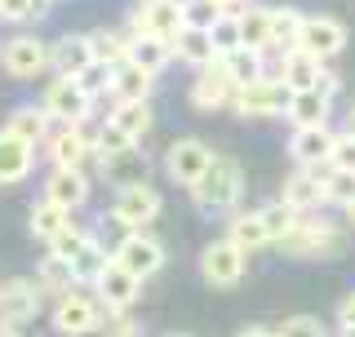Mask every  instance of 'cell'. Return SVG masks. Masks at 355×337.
<instances>
[{
    "instance_id": "2e32d148",
    "label": "cell",
    "mask_w": 355,
    "mask_h": 337,
    "mask_svg": "<svg viewBox=\"0 0 355 337\" xmlns=\"http://www.w3.org/2000/svg\"><path fill=\"white\" fill-rule=\"evenodd\" d=\"M116 262L125 266L129 275H138V279H151V275H160V271H164V249L155 244V235H147V231H133L129 240L120 244Z\"/></svg>"
},
{
    "instance_id": "f5cc1de1",
    "label": "cell",
    "mask_w": 355,
    "mask_h": 337,
    "mask_svg": "<svg viewBox=\"0 0 355 337\" xmlns=\"http://www.w3.org/2000/svg\"><path fill=\"white\" fill-rule=\"evenodd\" d=\"M244 5H249V0H222V9H227V18H236Z\"/></svg>"
},
{
    "instance_id": "e575fe53",
    "label": "cell",
    "mask_w": 355,
    "mask_h": 337,
    "mask_svg": "<svg viewBox=\"0 0 355 337\" xmlns=\"http://www.w3.org/2000/svg\"><path fill=\"white\" fill-rule=\"evenodd\" d=\"M107 262H111V253H107L98 240H89L85 249L76 253L71 262H67V271H71V279H76V284H94V279L103 275V266H107Z\"/></svg>"
},
{
    "instance_id": "ba28073f",
    "label": "cell",
    "mask_w": 355,
    "mask_h": 337,
    "mask_svg": "<svg viewBox=\"0 0 355 337\" xmlns=\"http://www.w3.org/2000/svg\"><path fill=\"white\" fill-rule=\"evenodd\" d=\"M44 116L53 120V125H89V116H94V98L80 94V85L76 80H53L44 89Z\"/></svg>"
},
{
    "instance_id": "c3c4849f",
    "label": "cell",
    "mask_w": 355,
    "mask_h": 337,
    "mask_svg": "<svg viewBox=\"0 0 355 337\" xmlns=\"http://www.w3.org/2000/svg\"><path fill=\"white\" fill-rule=\"evenodd\" d=\"M103 337H138V320L129 316V311H120V316H111L107 311V320H103V329H98Z\"/></svg>"
},
{
    "instance_id": "7a4b0ae2",
    "label": "cell",
    "mask_w": 355,
    "mask_h": 337,
    "mask_svg": "<svg viewBox=\"0 0 355 337\" xmlns=\"http://www.w3.org/2000/svg\"><path fill=\"white\" fill-rule=\"evenodd\" d=\"M275 249L288 253V257H329V253L342 249V231L333 222L315 218V213H306V218L293 222V231L284 240H275Z\"/></svg>"
},
{
    "instance_id": "3957f363",
    "label": "cell",
    "mask_w": 355,
    "mask_h": 337,
    "mask_svg": "<svg viewBox=\"0 0 355 337\" xmlns=\"http://www.w3.org/2000/svg\"><path fill=\"white\" fill-rule=\"evenodd\" d=\"M284 107H288V89L280 80H271V76L236 89V98H231V111L240 120H275V116H284Z\"/></svg>"
},
{
    "instance_id": "44dd1931",
    "label": "cell",
    "mask_w": 355,
    "mask_h": 337,
    "mask_svg": "<svg viewBox=\"0 0 355 337\" xmlns=\"http://www.w3.org/2000/svg\"><path fill=\"white\" fill-rule=\"evenodd\" d=\"M44 200L62 205L67 213L85 209V200H89V178H85V168H49V182H44Z\"/></svg>"
},
{
    "instance_id": "9c48e42d",
    "label": "cell",
    "mask_w": 355,
    "mask_h": 337,
    "mask_svg": "<svg viewBox=\"0 0 355 337\" xmlns=\"http://www.w3.org/2000/svg\"><path fill=\"white\" fill-rule=\"evenodd\" d=\"M138 293H142V279H138V275H129L125 266L116 262V257H111V262L103 266V275L94 279V297H98V306L111 311V316L129 311L133 302H138Z\"/></svg>"
},
{
    "instance_id": "83f0119b",
    "label": "cell",
    "mask_w": 355,
    "mask_h": 337,
    "mask_svg": "<svg viewBox=\"0 0 355 337\" xmlns=\"http://www.w3.org/2000/svg\"><path fill=\"white\" fill-rule=\"evenodd\" d=\"M67 227H71V213H67L62 205H53V200H44V196L27 213V231L36 235V240H44V244H49L58 231H67Z\"/></svg>"
},
{
    "instance_id": "b9f144b4",
    "label": "cell",
    "mask_w": 355,
    "mask_h": 337,
    "mask_svg": "<svg viewBox=\"0 0 355 337\" xmlns=\"http://www.w3.org/2000/svg\"><path fill=\"white\" fill-rule=\"evenodd\" d=\"M89 240H94V235H89V231H80V227H76V222H71V227H67V231H58V235H53V240H49V257H58V262H71V257L80 253Z\"/></svg>"
},
{
    "instance_id": "f907efd6",
    "label": "cell",
    "mask_w": 355,
    "mask_h": 337,
    "mask_svg": "<svg viewBox=\"0 0 355 337\" xmlns=\"http://www.w3.org/2000/svg\"><path fill=\"white\" fill-rule=\"evenodd\" d=\"M315 94H324L329 103H333V94H338V76H333V71H324V76H320V85H315Z\"/></svg>"
},
{
    "instance_id": "7dc6e473",
    "label": "cell",
    "mask_w": 355,
    "mask_h": 337,
    "mask_svg": "<svg viewBox=\"0 0 355 337\" xmlns=\"http://www.w3.org/2000/svg\"><path fill=\"white\" fill-rule=\"evenodd\" d=\"M329 164L355 173V138H351V133H333V155H329Z\"/></svg>"
},
{
    "instance_id": "11a10c76",
    "label": "cell",
    "mask_w": 355,
    "mask_h": 337,
    "mask_svg": "<svg viewBox=\"0 0 355 337\" xmlns=\"http://www.w3.org/2000/svg\"><path fill=\"white\" fill-rule=\"evenodd\" d=\"M0 337H18V329H9V324H0Z\"/></svg>"
},
{
    "instance_id": "8d00e7d4",
    "label": "cell",
    "mask_w": 355,
    "mask_h": 337,
    "mask_svg": "<svg viewBox=\"0 0 355 337\" xmlns=\"http://www.w3.org/2000/svg\"><path fill=\"white\" fill-rule=\"evenodd\" d=\"M315 178L324 182V200H329V205H342V209H347L351 200H355V173H347V168L320 164V168H315Z\"/></svg>"
},
{
    "instance_id": "db71d44e",
    "label": "cell",
    "mask_w": 355,
    "mask_h": 337,
    "mask_svg": "<svg viewBox=\"0 0 355 337\" xmlns=\"http://www.w3.org/2000/svg\"><path fill=\"white\" fill-rule=\"evenodd\" d=\"M342 213H347V222H351V227H355V200H351V205L342 209Z\"/></svg>"
},
{
    "instance_id": "30bf717a",
    "label": "cell",
    "mask_w": 355,
    "mask_h": 337,
    "mask_svg": "<svg viewBox=\"0 0 355 337\" xmlns=\"http://www.w3.org/2000/svg\"><path fill=\"white\" fill-rule=\"evenodd\" d=\"M209 164H214V151H209L200 138H178L173 147L164 151V173H169L178 187H187V191L205 178Z\"/></svg>"
},
{
    "instance_id": "7402d4cb",
    "label": "cell",
    "mask_w": 355,
    "mask_h": 337,
    "mask_svg": "<svg viewBox=\"0 0 355 337\" xmlns=\"http://www.w3.org/2000/svg\"><path fill=\"white\" fill-rule=\"evenodd\" d=\"M89 62H94V53H89V36H62V40L49 44V67L58 71V80H76Z\"/></svg>"
},
{
    "instance_id": "f1b7e54d",
    "label": "cell",
    "mask_w": 355,
    "mask_h": 337,
    "mask_svg": "<svg viewBox=\"0 0 355 337\" xmlns=\"http://www.w3.org/2000/svg\"><path fill=\"white\" fill-rule=\"evenodd\" d=\"M236 22H240V44L244 49H271V9H262V5H244L240 14H236Z\"/></svg>"
},
{
    "instance_id": "4316f807",
    "label": "cell",
    "mask_w": 355,
    "mask_h": 337,
    "mask_svg": "<svg viewBox=\"0 0 355 337\" xmlns=\"http://www.w3.org/2000/svg\"><path fill=\"white\" fill-rule=\"evenodd\" d=\"M107 125H111V129H120L125 138L138 142L142 133H151V125H155V111H151V103H111V111H107Z\"/></svg>"
},
{
    "instance_id": "484cf974",
    "label": "cell",
    "mask_w": 355,
    "mask_h": 337,
    "mask_svg": "<svg viewBox=\"0 0 355 337\" xmlns=\"http://www.w3.org/2000/svg\"><path fill=\"white\" fill-rule=\"evenodd\" d=\"M329 111H333L329 98L315 94V89H306V94H288L284 116H288L293 129H320V125H329Z\"/></svg>"
},
{
    "instance_id": "91938a15",
    "label": "cell",
    "mask_w": 355,
    "mask_h": 337,
    "mask_svg": "<svg viewBox=\"0 0 355 337\" xmlns=\"http://www.w3.org/2000/svg\"><path fill=\"white\" fill-rule=\"evenodd\" d=\"M142 5H147V0H142Z\"/></svg>"
},
{
    "instance_id": "836d02e7",
    "label": "cell",
    "mask_w": 355,
    "mask_h": 337,
    "mask_svg": "<svg viewBox=\"0 0 355 337\" xmlns=\"http://www.w3.org/2000/svg\"><path fill=\"white\" fill-rule=\"evenodd\" d=\"M297 31H302V14L297 9H271V49L266 53H288V49H297Z\"/></svg>"
},
{
    "instance_id": "ab89813d",
    "label": "cell",
    "mask_w": 355,
    "mask_h": 337,
    "mask_svg": "<svg viewBox=\"0 0 355 337\" xmlns=\"http://www.w3.org/2000/svg\"><path fill=\"white\" fill-rule=\"evenodd\" d=\"M89 133H94V160H111V155H120V151L138 147V142H133V138H125L120 129H111L107 120H103L98 129H89Z\"/></svg>"
},
{
    "instance_id": "f546056e",
    "label": "cell",
    "mask_w": 355,
    "mask_h": 337,
    "mask_svg": "<svg viewBox=\"0 0 355 337\" xmlns=\"http://www.w3.org/2000/svg\"><path fill=\"white\" fill-rule=\"evenodd\" d=\"M129 62H138L142 71H151V76H160L164 67L173 62L169 40H155V36H129Z\"/></svg>"
},
{
    "instance_id": "277c9868",
    "label": "cell",
    "mask_w": 355,
    "mask_h": 337,
    "mask_svg": "<svg viewBox=\"0 0 355 337\" xmlns=\"http://www.w3.org/2000/svg\"><path fill=\"white\" fill-rule=\"evenodd\" d=\"M107 320V311L98 306V297H85V293H62L53 302V329L62 337H89L98 333Z\"/></svg>"
},
{
    "instance_id": "6da1fadb",
    "label": "cell",
    "mask_w": 355,
    "mask_h": 337,
    "mask_svg": "<svg viewBox=\"0 0 355 337\" xmlns=\"http://www.w3.org/2000/svg\"><path fill=\"white\" fill-rule=\"evenodd\" d=\"M244 196V168L231 160V155H214V164L205 168V178L191 187V205L209 218L218 213H236Z\"/></svg>"
},
{
    "instance_id": "bcb514c9",
    "label": "cell",
    "mask_w": 355,
    "mask_h": 337,
    "mask_svg": "<svg viewBox=\"0 0 355 337\" xmlns=\"http://www.w3.org/2000/svg\"><path fill=\"white\" fill-rule=\"evenodd\" d=\"M275 337H329L324 333V324H320L315 316H288L280 329H271Z\"/></svg>"
},
{
    "instance_id": "e0dca14e",
    "label": "cell",
    "mask_w": 355,
    "mask_h": 337,
    "mask_svg": "<svg viewBox=\"0 0 355 337\" xmlns=\"http://www.w3.org/2000/svg\"><path fill=\"white\" fill-rule=\"evenodd\" d=\"M280 200L297 213V218L320 213V209L329 205V200H324V182L315 178V168H293V173L284 178V187H280Z\"/></svg>"
},
{
    "instance_id": "74e56055",
    "label": "cell",
    "mask_w": 355,
    "mask_h": 337,
    "mask_svg": "<svg viewBox=\"0 0 355 337\" xmlns=\"http://www.w3.org/2000/svg\"><path fill=\"white\" fill-rule=\"evenodd\" d=\"M258 218H262V227H266V235H271V244H275V240H284V235H288V231H293V222H297V213H293V209H288V205H284V200H280V196H275V200H271V205H262V209H258Z\"/></svg>"
},
{
    "instance_id": "5b68a950",
    "label": "cell",
    "mask_w": 355,
    "mask_h": 337,
    "mask_svg": "<svg viewBox=\"0 0 355 337\" xmlns=\"http://www.w3.org/2000/svg\"><path fill=\"white\" fill-rule=\"evenodd\" d=\"M297 49L311 53V58H320V62H329V58H338L342 49H347V27H342L338 18H329V14H302V31H297Z\"/></svg>"
},
{
    "instance_id": "4fadbf2b",
    "label": "cell",
    "mask_w": 355,
    "mask_h": 337,
    "mask_svg": "<svg viewBox=\"0 0 355 337\" xmlns=\"http://www.w3.org/2000/svg\"><path fill=\"white\" fill-rule=\"evenodd\" d=\"M187 27L182 18V0H147L133 14V31L129 36H155V40H173Z\"/></svg>"
},
{
    "instance_id": "8992f818",
    "label": "cell",
    "mask_w": 355,
    "mask_h": 337,
    "mask_svg": "<svg viewBox=\"0 0 355 337\" xmlns=\"http://www.w3.org/2000/svg\"><path fill=\"white\" fill-rule=\"evenodd\" d=\"M111 218L129 231H142L160 218V196H155L151 182H133V187H120L116 191V205H111Z\"/></svg>"
},
{
    "instance_id": "f6af8a7d",
    "label": "cell",
    "mask_w": 355,
    "mask_h": 337,
    "mask_svg": "<svg viewBox=\"0 0 355 337\" xmlns=\"http://www.w3.org/2000/svg\"><path fill=\"white\" fill-rule=\"evenodd\" d=\"M49 9V0H0V22H31Z\"/></svg>"
},
{
    "instance_id": "5bb4252c",
    "label": "cell",
    "mask_w": 355,
    "mask_h": 337,
    "mask_svg": "<svg viewBox=\"0 0 355 337\" xmlns=\"http://www.w3.org/2000/svg\"><path fill=\"white\" fill-rule=\"evenodd\" d=\"M0 67H5L14 80H31L49 67V44L36 36H14L9 44H0Z\"/></svg>"
},
{
    "instance_id": "60d3db41",
    "label": "cell",
    "mask_w": 355,
    "mask_h": 337,
    "mask_svg": "<svg viewBox=\"0 0 355 337\" xmlns=\"http://www.w3.org/2000/svg\"><path fill=\"white\" fill-rule=\"evenodd\" d=\"M182 18H187V27L209 31L218 18H227V9H222V0H182Z\"/></svg>"
},
{
    "instance_id": "7bdbcfd3",
    "label": "cell",
    "mask_w": 355,
    "mask_h": 337,
    "mask_svg": "<svg viewBox=\"0 0 355 337\" xmlns=\"http://www.w3.org/2000/svg\"><path fill=\"white\" fill-rule=\"evenodd\" d=\"M111 71L116 67H107V62H89L80 76H76V85H80V94H89V98H103V94H111Z\"/></svg>"
},
{
    "instance_id": "cb8c5ba5",
    "label": "cell",
    "mask_w": 355,
    "mask_h": 337,
    "mask_svg": "<svg viewBox=\"0 0 355 337\" xmlns=\"http://www.w3.org/2000/svg\"><path fill=\"white\" fill-rule=\"evenodd\" d=\"M169 53H173V62H187V67H209V62H218V49H214V40H209V31H200V27H182L178 36L169 40Z\"/></svg>"
},
{
    "instance_id": "1f68e13d",
    "label": "cell",
    "mask_w": 355,
    "mask_h": 337,
    "mask_svg": "<svg viewBox=\"0 0 355 337\" xmlns=\"http://www.w3.org/2000/svg\"><path fill=\"white\" fill-rule=\"evenodd\" d=\"M9 133H18L22 142H31V147H40L44 138H49V129H53V120L44 116V107H18L14 116H9Z\"/></svg>"
},
{
    "instance_id": "680465c9",
    "label": "cell",
    "mask_w": 355,
    "mask_h": 337,
    "mask_svg": "<svg viewBox=\"0 0 355 337\" xmlns=\"http://www.w3.org/2000/svg\"><path fill=\"white\" fill-rule=\"evenodd\" d=\"M173 337H187V333H173Z\"/></svg>"
},
{
    "instance_id": "52a82bcc",
    "label": "cell",
    "mask_w": 355,
    "mask_h": 337,
    "mask_svg": "<svg viewBox=\"0 0 355 337\" xmlns=\"http://www.w3.org/2000/svg\"><path fill=\"white\" fill-rule=\"evenodd\" d=\"M244 271H249V257H244L231 240H214L205 253H200V275H205V284L214 288H236Z\"/></svg>"
},
{
    "instance_id": "7c38bea8",
    "label": "cell",
    "mask_w": 355,
    "mask_h": 337,
    "mask_svg": "<svg viewBox=\"0 0 355 337\" xmlns=\"http://www.w3.org/2000/svg\"><path fill=\"white\" fill-rule=\"evenodd\" d=\"M44 151H49L53 168H80L85 155H94V133L85 125H53L44 138Z\"/></svg>"
},
{
    "instance_id": "681fc988",
    "label": "cell",
    "mask_w": 355,
    "mask_h": 337,
    "mask_svg": "<svg viewBox=\"0 0 355 337\" xmlns=\"http://www.w3.org/2000/svg\"><path fill=\"white\" fill-rule=\"evenodd\" d=\"M338 329H355V293L338 306Z\"/></svg>"
},
{
    "instance_id": "4dcf8cb0",
    "label": "cell",
    "mask_w": 355,
    "mask_h": 337,
    "mask_svg": "<svg viewBox=\"0 0 355 337\" xmlns=\"http://www.w3.org/2000/svg\"><path fill=\"white\" fill-rule=\"evenodd\" d=\"M222 67H227V76L236 80V89H244V85H253V80L266 76V53L262 49H244V44H240L236 53L222 58Z\"/></svg>"
},
{
    "instance_id": "f35d334b",
    "label": "cell",
    "mask_w": 355,
    "mask_h": 337,
    "mask_svg": "<svg viewBox=\"0 0 355 337\" xmlns=\"http://www.w3.org/2000/svg\"><path fill=\"white\" fill-rule=\"evenodd\" d=\"M71 271H67V262H58V257H44L40 262V275H36V288H44V293H53V297H62V293H71Z\"/></svg>"
},
{
    "instance_id": "9f6ffc18",
    "label": "cell",
    "mask_w": 355,
    "mask_h": 337,
    "mask_svg": "<svg viewBox=\"0 0 355 337\" xmlns=\"http://www.w3.org/2000/svg\"><path fill=\"white\" fill-rule=\"evenodd\" d=\"M338 337H355V329H338Z\"/></svg>"
},
{
    "instance_id": "8fae6325",
    "label": "cell",
    "mask_w": 355,
    "mask_h": 337,
    "mask_svg": "<svg viewBox=\"0 0 355 337\" xmlns=\"http://www.w3.org/2000/svg\"><path fill=\"white\" fill-rule=\"evenodd\" d=\"M187 94H191L196 111H222V107H231V98H236V80L227 76V67H222V58H218V62L200 67Z\"/></svg>"
},
{
    "instance_id": "d6986e66",
    "label": "cell",
    "mask_w": 355,
    "mask_h": 337,
    "mask_svg": "<svg viewBox=\"0 0 355 337\" xmlns=\"http://www.w3.org/2000/svg\"><path fill=\"white\" fill-rule=\"evenodd\" d=\"M329 155H333V129L329 125L288 133V160L297 168H320V164H329Z\"/></svg>"
},
{
    "instance_id": "ac0fdd59",
    "label": "cell",
    "mask_w": 355,
    "mask_h": 337,
    "mask_svg": "<svg viewBox=\"0 0 355 337\" xmlns=\"http://www.w3.org/2000/svg\"><path fill=\"white\" fill-rule=\"evenodd\" d=\"M36 311H40V288L31 284V279H9V284H0V324L18 329V324L36 320Z\"/></svg>"
},
{
    "instance_id": "ffe728a7",
    "label": "cell",
    "mask_w": 355,
    "mask_h": 337,
    "mask_svg": "<svg viewBox=\"0 0 355 337\" xmlns=\"http://www.w3.org/2000/svg\"><path fill=\"white\" fill-rule=\"evenodd\" d=\"M36 168V147L22 142L18 133L0 129V187H14Z\"/></svg>"
},
{
    "instance_id": "603a6c76",
    "label": "cell",
    "mask_w": 355,
    "mask_h": 337,
    "mask_svg": "<svg viewBox=\"0 0 355 337\" xmlns=\"http://www.w3.org/2000/svg\"><path fill=\"white\" fill-rule=\"evenodd\" d=\"M151 85H155V76L151 71H142L138 62H120L116 71H111V103H147V94H151Z\"/></svg>"
},
{
    "instance_id": "d590c367",
    "label": "cell",
    "mask_w": 355,
    "mask_h": 337,
    "mask_svg": "<svg viewBox=\"0 0 355 337\" xmlns=\"http://www.w3.org/2000/svg\"><path fill=\"white\" fill-rule=\"evenodd\" d=\"M89 53H94V62L120 67L129 58V36H120V31H89Z\"/></svg>"
},
{
    "instance_id": "d6a6232c",
    "label": "cell",
    "mask_w": 355,
    "mask_h": 337,
    "mask_svg": "<svg viewBox=\"0 0 355 337\" xmlns=\"http://www.w3.org/2000/svg\"><path fill=\"white\" fill-rule=\"evenodd\" d=\"M98 164H103V178H111V182H116V191H120V187H133V182H147V178H142L147 160H142V151H138V147L111 155V160H98Z\"/></svg>"
},
{
    "instance_id": "9a60e30c",
    "label": "cell",
    "mask_w": 355,
    "mask_h": 337,
    "mask_svg": "<svg viewBox=\"0 0 355 337\" xmlns=\"http://www.w3.org/2000/svg\"><path fill=\"white\" fill-rule=\"evenodd\" d=\"M324 71H329V67L320 62V58H311V53H302V49H288V53H275L271 80H280L288 94H306V89L320 85V76H324Z\"/></svg>"
},
{
    "instance_id": "816d5d0a",
    "label": "cell",
    "mask_w": 355,
    "mask_h": 337,
    "mask_svg": "<svg viewBox=\"0 0 355 337\" xmlns=\"http://www.w3.org/2000/svg\"><path fill=\"white\" fill-rule=\"evenodd\" d=\"M236 337H275L271 329H262V324H249V329H240Z\"/></svg>"
},
{
    "instance_id": "ee69618b",
    "label": "cell",
    "mask_w": 355,
    "mask_h": 337,
    "mask_svg": "<svg viewBox=\"0 0 355 337\" xmlns=\"http://www.w3.org/2000/svg\"><path fill=\"white\" fill-rule=\"evenodd\" d=\"M209 40H214L218 58H227V53H236V49H240V22H236V18H218L214 27H209Z\"/></svg>"
},
{
    "instance_id": "6f0895ef",
    "label": "cell",
    "mask_w": 355,
    "mask_h": 337,
    "mask_svg": "<svg viewBox=\"0 0 355 337\" xmlns=\"http://www.w3.org/2000/svg\"><path fill=\"white\" fill-rule=\"evenodd\" d=\"M351 120H355V107H351Z\"/></svg>"
},
{
    "instance_id": "d4e9b609",
    "label": "cell",
    "mask_w": 355,
    "mask_h": 337,
    "mask_svg": "<svg viewBox=\"0 0 355 337\" xmlns=\"http://www.w3.org/2000/svg\"><path fill=\"white\" fill-rule=\"evenodd\" d=\"M227 240L236 244L244 257H249V253L266 249V244H271V235H266L258 209H236V213H231V222H227Z\"/></svg>"
}]
</instances>
